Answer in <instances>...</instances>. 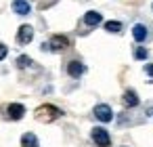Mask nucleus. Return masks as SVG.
<instances>
[{"mask_svg": "<svg viewBox=\"0 0 153 147\" xmlns=\"http://www.w3.org/2000/svg\"><path fill=\"white\" fill-rule=\"evenodd\" d=\"M151 9H153V4H151Z\"/></svg>", "mask_w": 153, "mask_h": 147, "instance_id": "nucleus-19", "label": "nucleus"}, {"mask_svg": "<svg viewBox=\"0 0 153 147\" xmlns=\"http://www.w3.org/2000/svg\"><path fill=\"white\" fill-rule=\"evenodd\" d=\"M84 72H86V65H84L82 61H69V63H67V74H69L71 78H80Z\"/></svg>", "mask_w": 153, "mask_h": 147, "instance_id": "nucleus-11", "label": "nucleus"}, {"mask_svg": "<svg viewBox=\"0 0 153 147\" xmlns=\"http://www.w3.org/2000/svg\"><path fill=\"white\" fill-rule=\"evenodd\" d=\"M59 0H38V9L40 11H44V9H51L53 4H57Z\"/></svg>", "mask_w": 153, "mask_h": 147, "instance_id": "nucleus-16", "label": "nucleus"}, {"mask_svg": "<svg viewBox=\"0 0 153 147\" xmlns=\"http://www.w3.org/2000/svg\"><path fill=\"white\" fill-rule=\"evenodd\" d=\"M147 36H149L147 25H143V23H134V25H132V38H134L136 42H145Z\"/></svg>", "mask_w": 153, "mask_h": 147, "instance_id": "nucleus-10", "label": "nucleus"}, {"mask_svg": "<svg viewBox=\"0 0 153 147\" xmlns=\"http://www.w3.org/2000/svg\"><path fill=\"white\" fill-rule=\"evenodd\" d=\"M11 7H13V13H17V15H21V17H25V15L32 13V7H30L27 0H13Z\"/></svg>", "mask_w": 153, "mask_h": 147, "instance_id": "nucleus-8", "label": "nucleus"}, {"mask_svg": "<svg viewBox=\"0 0 153 147\" xmlns=\"http://www.w3.org/2000/svg\"><path fill=\"white\" fill-rule=\"evenodd\" d=\"M34 65V61H32V57H27V55H21L19 59H17V67L19 69H25V67H32Z\"/></svg>", "mask_w": 153, "mask_h": 147, "instance_id": "nucleus-14", "label": "nucleus"}, {"mask_svg": "<svg viewBox=\"0 0 153 147\" xmlns=\"http://www.w3.org/2000/svg\"><path fill=\"white\" fill-rule=\"evenodd\" d=\"M82 21H84V25H88V28H97V25L103 21V15H101L99 11H88Z\"/></svg>", "mask_w": 153, "mask_h": 147, "instance_id": "nucleus-9", "label": "nucleus"}, {"mask_svg": "<svg viewBox=\"0 0 153 147\" xmlns=\"http://www.w3.org/2000/svg\"><path fill=\"white\" fill-rule=\"evenodd\" d=\"M34 40V28L32 25H19V30H17V42L21 44V46H25V44H30Z\"/></svg>", "mask_w": 153, "mask_h": 147, "instance_id": "nucleus-4", "label": "nucleus"}, {"mask_svg": "<svg viewBox=\"0 0 153 147\" xmlns=\"http://www.w3.org/2000/svg\"><path fill=\"white\" fill-rule=\"evenodd\" d=\"M69 46V38L63 34H55L51 36L48 42H42V51H51V53H61Z\"/></svg>", "mask_w": 153, "mask_h": 147, "instance_id": "nucleus-2", "label": "nucleus"}, {"mask_svg": "<svg viewBox=\"0 0 153 147\" xmlns=\"http://www.w3.org/2000/svg\"><path fill=\"white\" fill-rule=\"evenodd\" d=\"M90 137H92V141H94L97 147H109L111 145V137H109V132L103 126H94L90 130Z\"/></svg>", "mask_w": 153, "mask_h": 147, "instance_id": "nucleus-3", "label": "nucleus"}, {"mask_svg": "<svg viewBox=\"0 0 153 147\" xmlns=\"http://www.w3.org/2000/svg\"><path fill=\"white\" fill-rule=\"evenodd\" d=\"M122 28H124L122 21H107V23H105V30H107L109 34H120Z\"/></svg>", "mask_w": 153, "mask_h": 147, "instance_id": "nucleus-13", "label": "nucleus"}, {"mask_svg": "<svg viewBox=\"0 0 153 147\" xmlns=\"http://www.w3.org/2000/svg\"><path fill=\"white\" fill-rule=\"evenodd\" d=\"M4 111H7V118L9 120H21L25 116V107L21 103H9Z\"/></svg>", "mask_w": 153, "mask_h": 147, "instance_id": "nucleus-6", "label": "nucleus"}, {"mask_svg": "<svg viewBox=\"0 0 153 147\" xmlns=\"http://www.w3.org/2000/svg\"><path fill=\"white\" fill-rule=\"evenodd\" d=\"M61 116H63V111L57 105H53V103H44V105L36 107V111H34V118L38 122H42V124H51V122L59 120Z\"/></svg>", "mask_w": 153, "mask_h": 147, "instance_id": "nucleus-1", "label": "nucleus"}, {"mask_svg": "<svg viewBox=\"0 0 153 147\" xmlns=\"http://www.w3.org/2000/svg\"><path fill=\"white\" fill-rule=\"evenodd\" d=\"M94 118L101 120V122H111L113 120V109L107 105V103H99L94 107Z\"/></svg>", "mask_w": 153, "mask_h": 147, "instance_id": "nucleus-5", "label": "nucleus"}, {"mask_svg": "<svg viewBox=\"0 0 153 147\" xmlns=\"http://www.w3.org/2000/svg\"><path fill=\"white\" fill-rule=\"evenodd\" d=\"M149 57V51L145 49V46H136L134 49V59H138V61H145Z\"/></svg>", "mask_w": 153, "mask_h": 147, "instance_id": "nucleus-15", "label": "nucleus"}, {"mask_svg": "<svg viewBox=\"0 0 153 147\" xmlns=\"http://www.w3.org/2000/svg\"><path fill=\"white\" fill-rule=\"evenodd\" d=\"M145 72H147V74L153 78V63H147V65H145Z\"/></svg>", "mask_w": 153, "mask_h": 147, "instance_id": "nucleus-18", "label": "nucleus"}, {"mask_svg": "<svg viewBox=\"0 0 153 147\" xmlns=\"http://www.w3.org/2000/svg\"><path fill=\"white\" fill-rule=\"evenodd\" d=\"M7 55H9V49H7V44H2V42H0V61H2Z\"/></svg>", "mask_w": 153, "mask_h": 147, "instance_id": "nucleus-17", "label": "nucleus"}, {"mask_svg": "<svg viewBox=\"0 0 153 147\" xmlns=\"http://www.w3.org/2000/svg\"><path fill=\"white\" fill-rule=\"evenodd\" d=\"M21 147H38V137L34 132H25L21 137Z\"/></svg>", "mask_w": 153, "mask_h": 147, "instance_id": "nucleus-12", "label": "nucleus"}, {"mask_svg": "<svg viewBox=\"0 0 153 147\" xmlns=\"http://www.w3.org/2000/svg\"><path fill=\"white\" fill-rule=\"evenodd\" d=\"M122 103H124V107H136L138 103H140V99H138V95H136V90H132V88H128L126 93H124V97H122Z\"/></svg>", "mask_w": 153, "mask_h": 147, "instance_id": "nucleus-7", "label": "nucleus"}]
</instances>
